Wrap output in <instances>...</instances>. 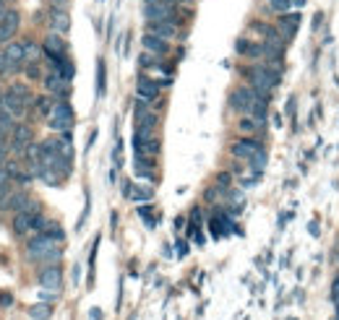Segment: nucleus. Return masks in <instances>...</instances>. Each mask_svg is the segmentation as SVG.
<instances>
[{"label":"nucleus","mask_w":339,"mask_h":320,"mask_svg":"<svg viewBox=\"0 0 339 320\" xmlns=\"http://www.w3.org/2000/svg\"><path fill=\"white\" fill-rule=\"evenodd\" d=\"M248 86H253L258 94L264 99L271 102V94H274V89L279 86L282 81V71H277V68H271L269 63H256V65H248L243 71Z\"/></svg>","instance_id":"1"},{"label":"nucleus","mask_w":339,"mask_h":320,"mask_svg":"<svg viewBox=\"0 0 339 320\" xmlns=\"http://www.w3.org/2000/svg\"><path fill=\"white\" fill-rule=\"evenodd\" d=\"M258 99H264V97L258 94L253 86H238V89L230 91V109L240 112V115H251V112H253V104H256ZM266 102H269V99H266Z\"/></svg>","instance_id":"2"},{"label":"nucleus","mask_w":339,"mask_h":320,"mask_svg":"<svg viewBox=\"0 0 339 320\" xmlns=\"http://www.w3.org/2000/svg\"><path fill=\"white\" fill-rule=\"evenodd\" d=\"M47 125L55 133H68V130L73 128V107L68 104V102H55L50 118H47Z\"/></svg>","instance_id":"3"},{"label":"nucleus","mask_w":339,"mask_h":320,"mask_svg":"<svg viewBox=\"0 0 339 320\" xmlns=\"http://www.w3.org/2000/svg\"><path fill=\"white\" fill-rule=\"evenodd\" d=\"M55 247H58V242L53 237H47V235H32V240L27 242V260L44 263V258H47Z\"/></svg>","instance_id":"4"},{"label":"nucleus","mask_w":339,"mask_h":320,"mask_svg":"<svg viewBox=\"0 0 339 320\" xmlns=\"http://www.w3.org/2000/svg\"><path fill=\"white\" fill-rule=\"evenodd\" d=\"M144 16L146 21H170V24L177 26V11L172 3H165V0H146Z\"/></svg>","instance_id":"5"},{"label":"nucleus","mask_w":339,"mask_h":320,"mask_svg":"<svg viewBox=\"0 0 339 320\" xmlns=\"http://www.w3.org/2000/svg\"><path fill=\"white\" fill-rule=\"evenodd\" d=\"M32 138H34L32 125L16 123V128H13V133H11V154L27 159V151H29V146H32Z\"/></svg>","instance_id":"6"},{"label":"nucleus","mask_w":339,"mask_h":320,"mask_svg":"<svg viewBox=\"0 0 339 320\" xmlns=\"http://www.w3.org/2000/svg\"><path fill=\"white\" fill-rule=\"evenodd\" d=\"M258 151H264V143L261 141H256V138H238L232 146H230V154L235 156V159H243V162H251V159L258 154Z\"/></svg>","instance_id":"7"},{"label":"nucleus","mask_w":339,"mask_h":320,"mask_svg":"<svg viewBox=\"0 0 339 320\" xmlns=\"http://www.w3.org/2000/svg\"><path fill=\"white\" fill-rule=\"evenodd\" d=\"M37 281H39L42 289H55V292H60V286H63V268H60V263H55V266H42V271L37 273Z\"/></svg>","instance_id":"8"},{"label":"nucleus","mask_w":339,"mask_h":320,"mask_svg":"<svg viewBox=\"0 0 339 320\" xmlns=\"http://www.w3.org/2000/svg\"><path fill=\"white\" fill-rule=\"evenodd\" d=\"M18 26H21V16H18V11H8L6 18L0 21V47H6V44L16 37Z\"/></svg>","instance_id":"9"},{"label":"nucleus","mask_w":339,"mask_h":320,"mask_svg":"<svg viewBox=\"0 0 339 320\" xmlns=\"http://www.w3.org/2000/svg\"><path fill=\"white\" fill-rule=\"evenodd\" d=\"M160 89H162V83L149 78V76H139V78H136V97H141L146 102L160 99Z\"/></svg>","instance_id":"10"},{"label":"nucleus","mask_w":339,"mask_h":320,"mask_svg":"<svg viewBox=\"0 0 339 320\" xmlns=\"http://www.w3.org/2000/svg\"><path fill=\"white\" fill-rule=\"evenodd\" d=\"M3 109L6 112H11V115L16 118V120H24L27 118V112L32 109L24 99H18L16 94H11V91H6V94H3Z\"/></svg>","instance_id":"11"},{"label":"nucleus","mask_w":339,"mask_h":320,"mask_svg":"<svg viewBox=\"0 0 339 320\" xmlns=\"http://www.w3.org/2000/svg\"><path fill=\"white\" fill-rule=\"evenodd\" d=\"M298 26H300V13H279L277 18V29L282 32L284 39H292L298 34Z\"/></svg>","instance_id":"12"},{"label":"nucleus","mask_w":339,"mask_h":320,"mask_svg":"<svg viewBox=\"0 0 339 320\" xmlns=\"http://www.w3.org/2000/svg\"><path fill=\"white\" fill-rule=\"evenodd\" d=\"M34 216H37V214H29V211H18V214H13V221H11L13 235H16V237H27V235H32V221H34Z\"/></svg>","instance_id":"13"},{"label":"nucleus","mask_w":339,"mask_h":320,"mask_svg":"<svg viewBox=\"0 0 339 320\" xmlns=\"http://www.w3.org/2000/svg\"><path fill=\"white\" fill-rule=\"evenodd\" d=\"M141 44H144L146 52H154V55H160V57H165L170 52V42L162 39V37H157V34H149V32L141 37Z\"/></svg>","instance_id":"14"},{"label":"nucleus","mask_w":339,"mask_h":320,"mask_svg":"<svg viewBox=\"0 0 339 320\" xmlns=\"http://www.w3.org/2000/svg\"><path fill=\"white\" fill-rule=\"evenodd\" d=\"M235 52L243 55V57H251V60H258L264 57V42H251V39H238L235 42Z\"/></svg>","instance_id":"15"},{"label":"nucleus","mask_w":339,"mask_h":320,"mask_svg":"<svg viewBox=\"0 0 339 320\" xmlns=\"http://www.w3.org/2000/svg\"><path fill=\"white\" fill-rule=\"evenodd\" d=\"M47 24H50V32L68 34V32H71V13H68V11H50Z\"/></svg>","instance_id":"16"},{"label":"nucleus","mask_w":339,"mask_h":320,"mask_svg":"<svg viewBox=\"0 0 339 320\" xmlns=\"http://www.w3.org/2000/svg\"><path fill=\"white\" fill-rule=\"evenodd\" d=\"M146 32H149V34H157V37H162V39H175V37H177V26L170 24V21H149Z\"/></svg>","instance_id":"17"},{"label":"nucleus","mask_w":339,"mask_h":320,"mask_svg":"<svg viewBox=\"0 0 339 320\" xmlns=\"http://www.w3.org/2000/svg\"><path fill=\"white\" fill-rule=\"evenodd\" d=\"M133 164H136V172H139L141 177H149V180H154V156L136 154V156H133Z\"/></svg>","instance_id":"18"},{"label":"nucleus","mask_w":339,"mask_h":320,"mask_svg":"<svg viewBox=\"0 0 339 320\" xmlns=\"http://www.w3.org/2000/svg\"><path fill=\"white\" fill-rule=\"evenodd\" d=\"M32 206V195L27 193V190H16V195L11 198V203H8V211L11 214H18V211H27Z\"/></svg>","instance_id":"19"},{"label":"nucleus","mask_w":339,"mask_h":320,"mask_svg":"<svg viewBox=\"0 0 339 320\" xmlns=\"http://www.w3.org/2000/svg\"><path fill=\"white\" fill-rule=\"evenodd\" d=\"M264 125H266V123H261V120H256V118H251V115H243L240 123H238V130H240L243 135H251V133H256V130H264Z\"/></svg>","instance_id":"20"},{"label":"nucleus","mask_w":339,"mask_h":320,"mask_svg":"<svg viewBox=\"0 0 339 320\" xmlns=\"http://www.w3.org/2000/svg\"><path fill=\"white\" fill-rule=\"evenodd\" d=\"M18 71H24V65H21V63H13V60H8L6 50H0V76H16Z\"/></svg>","instance_id":"21"},{"label":"nucleus","mask_w":339,"mask_h":320,"mask_svg":"<svg viewBox=\"0 0 339 320\" xmlns=\"http://www.w3.org/2000/svg\"><path fill=\"white\" fill-rule=\"evenodd\" d=\"M53 104H55V99L50 97V94H42V97H37L34 99V112L37 115H42V118H50V112H53Z\"/></svg>","instance_id":"22"},{"label":"nucleus","mask_w":339,"mask_h":320,"mask_svg":"<svg viewBox=\"0 0 339 320\" xmlns=\"http://www.w3.org/2000/svg\"><path fill=\"white\" fill-rule=\"evenodd\" d=\"M16 182L13 180H8V182H3L0 185V211H8V203H11V198L16 195Z\"/></svg>","instance_id":"23"},{"label":"nucleus","mask_w":339,"mask_h":320,"mask_svg":"<svg viewBox=\"0 0 339 320\" xmlns=\"http://www.w3.org/2000/svg\"><path fill=\"white\" fill-rule=\"evenodd\" d=\"M8 91H11V94H16L18 99H24L29 107H34V99H37V97L32 94L29 83H11V89H8Z\"/></svg>","instance_id":"24"},{"label":"nucleus","mask_w":339,"mask_h":320,"mask_svg":"<svg viewBox=\"0 0 339 320\" xmlns=\"http://www.w3.org/2000/svg\"><path fill=\"white\" fill-rule=\"evenodd\" d=\"M39 180H42V182H47L50 188H60L63 182H65V177H63L58 169H53V167H44L42 174H39Z\"/></svg>","instance_id":"25"},{"label":"nucleus","mask_w":339,"mask_h":320,"mask_svg":"<svg viewBox=\"0 0 339 320\" xmlns=\"http://www.w3.org/2000/svg\"><path fill=\"white\" fill-rule=\"evenodd\" d=\"M29 317L32 320H50L53 317V305L50 302H39L29 307Z\"/></svg>","instance_id":"26"},{"label":"nucleus","mask_w":339,"mask_h":320,"mask_svg":"<svg viewBox=\"0 0 339 320\" xmlns=\"http://www.w3.org/2000/svg\"><path fill=\"white\" fill-rule=\"evenodd\" d=\"M3 50H6L8 60H13V63H24L27 60V55H24V42H8Z\"/></svg>","instance_id":"27"},{"label":"nucleus","mask_w":339,"mask_h":320,"mask_svg":"<svg viewBox=\"0 0 339 320\" xmlns=\"http://www.w3.org/2000/svg\"><path fill=\"white\" fill-rule=\"evenodd\" d=\"M21 42H24V55H27V60H29V63H37V60H39V52H42L39 44H37L34 39H29V37L21 39Z\"/></svg>","instance_id":"28"},{"label":"nucleus","mask_w":339,"mask_h":320,"mask_svg":"<svg viewBox=\"0 0 339 320\" xmlns=\"http://www.w3.org/2000/svg\"><path fill=\"white\" fill-rule=\"evenodd\" d=\"M58 73H60L65 81H73V76H76V65H73V60H71V57H63L60 65H58Z\"/></svg>","instance_id":"29"},{"label":"nucleus","mask_w":339,"mask_h":320,"mask_svg":"<svg viewBox=\"0 0 339 320\" xmlns=\"http://www.w3.org/2000/svg\"><path fill=\"white\" fill-rule=\"evenodd\" d=\"M44 235L53 237L55 242H63V240H65V232H63V226H60L58 221H50V224H47V229H44Z\"/></svg>","instance_id":"30"},{"label":"nucleus","mask_w":339,"mask_h":320,"mask_svg":"<svg viewBox=\"0 0 339 320\" xmlns=\"http://www.w3.org/2000/svg\"><path fill=\"white\" fill-rule=\"evenodd\" d=\"M139 63H141V68H160V55L144 50V55L139 57Z\"/></svg>","instance_id":"31"},{"label":"nucleus","mask_w":339,"mask_h":320,"mask_svg":"<svg viewBox=\"0 0 339 320\" xmlns=\"http://www.w3.org/2000/svg\"><path fill=\"white\" fill-rule=\"evenodd\" d=\"M151 195H154V193H151L149 188H133V190H131V198H133L136 203H144V200H151Z\"/></svg>","instance_id":"32"},{"label":"nucleus","mask_w":339,"mask_h":320,"mask_svg":"<svg viewBox=\"0 0 339 320\" xmlns=\"http://www.w3.org/2000/svg\"><path fill=\"white\" fill-rule=\"evenodd\" d=\"M292 6V0H269V8L277 11V13H287Z\"/></svg>","instance_id":"33"},{"label":"nucleus","mask_w":339,"mask_h":320,"mask_svg":"<svg viewBox=\"0 0 339 320\" xmlns=\"http://www.w3.org/2000/svg\"><path fill=\"white\" fill-rule=\"evenodd\" d=\"M24 73H27V78H29V81H39V78H42V71H39V65H37V63L24 65Z\"/></svg>","instance_id":"34"},{"label":"nucleus","mask_w":339,"mask_h":320,"mask_svg":"<svg viewBox=\"0 0 339 320\" xmlns=\"http://www.w3.org/2000/svg\"><path fill=\"white\" fill-rule=\"evenodd\" d=\"M97 91H99V97L105 94V63L102 60L97 65Z\"/></svg>","instance_id":"35"},{"label":"nucleus","mask_w":339,"mask_h":320,"mask_svg":"<svg viewBox=\"0 0 339 320\" xmlns=\"http://www.w3.org/2000/svg\"><path fill=\"white\" fill-rule=\"evenodd\" d=\"M39 302H50V305L58 302V292L55 289H42L39 292Z\"/></svg>","instance_id":"36"},{"label":"nucleus","mask_w":339,"mask_h":320,"mask_svg":"<svg viewBox=\"0 0 339 320\" xmlns=\"http://www.w3.org/2000/svg\"><path fill=\"white\" fill-rule=\"evenodd\" d=\"M230 182H232V174L230 172H219L217 174V185L219 188H230Z\"/></svg>","instance_id":"37"},{"label":"nucleus","mask_w":339,"mask_h":320,"mask_svg":"<svg viewBox=\"0 0 339 320\" xmlns=\"http://www.w3.org/2000/svg\"><path fill=\"white\" fill-rule=\"evenodd\" d=\"M13 305V294L11 292H0V307H11Z\"/></svg>","instance_id":"38"},{"label":"nucleus","mask_w":339,"mask_h":320,"mask_svg":"<svg viewBox=\"0 0 339 320\" xmlns=\"http://www.w3.org/2000/svg\"><path fill=\"white\" fill-rule=\"evenodd\" d=\"M139 214L146 219V224H149V226L154 224V221H151V206H149V203H146V206H139Z\"/></svg>","instance_id":"39"},{"label":"nucleus","mask_w":339,"mask_h":320,"mask_svg":"<svg viewBox=\"0 0 339 320\" xmlns=\"http://www.w3.org/2000/svg\"><path fill=\"white\" fill-rule=\"evenodd\" d=\"M50 11H68V0H50Z\"/></svg>","instance_id":"40"},{"label":"nucleus","mask_w":339,"mask_h":320,"mask_svg":"<svg viewBox=\"0 0 339 320\" xmlns=\"http://www.w3.org/2000/svg\"><path fill=\"white\" fill-rule=\"evenodd\" d=\"M186 253H188V247H186V242H177V255H180V258H183Z\"/></svg>","instance_id":"41"},{"label":"nucleus","mask_w":339,"mask_h":320,"mask_svg":"<svg viewBox=\"0 0 339 320\" xmlns=\"http://www.w3.org/2000/svg\"><path fill=\"white\" fill-rule=\"evenodd\" d=\"M92 317H94V320H99V317H102V310H97V307H94V310H92Z\"/></svg>","instance_id":"42"},{"label":"nucleus","mask_w":339,"mask_h":320,"mask_svg":"<svg viewBox=\"0 0 339 320\" xmlns=\"http://www.w3.org/2000/svg\"><path fill=\"white\" fill-rule=\"evenodd\" d=\"M305 3V0H292V6H303Z\"/></svg>","instance_id":"43"},{"label":"nucleus","mask_w":339,"mask_h":320,"mask_svg":"<svg viewBox=\"0 0 339 320\" xmlns=\"http://www.w3.org/2000/svg\"><path fill=\"white\" fill-rule=\"evenodd\" d=\"M336 317H339V305H336Z\"/></svg>","instance_id":"44"},{"label":"nucleus","mask_w":339,"mask_h":320,"mask_svg":"<svg viewBox=\"0 0 339 320\" xmlns=\"http://www.w3.org/2000/svg\"><path fill=\"white\" fill-rule=\"evenodd\" d=\"M3 94H6V91H0V97H3Z\"/></svg>","instance_id":"45"},{"label":"nucleus","mask_w":339,"mask_h":320,"mask_svg":"<svg viewBox=\"0 0 339 320\" xmlns=\"http://www.w3.org/2000/svg\"><path fill=\"white\" fill-rule=\"evenodd\" d=\"M3 3H6V0H0V6H3Z\"/></svg>","instance_id":"46"},{"label":"nucleus","mask_w":339,"mask_h":320,"mask_svg":"<svg viewBox=\"0 0 339 320\" xmlns=\"http://www.w3.org/2000/svg\"><path fill=\"white\" fill-rule=\"evenodd\" d=\"M336 281H339V276H336Z\"/></svg>","instance_id":"47"},{"label":"nucleus","mask_w":339,"mask_h":320,"mask_svg":"<svg viewBox=\"0 0 339 320\" xmlns=\"http://www.w3.org/2000/svg\"><path fill=\"white\" fill-rule=\"evenodd\" d=\"M336 320H339V317H336Z\"/></svg>","instance_id":"48"}]
</instances>
